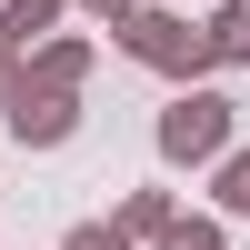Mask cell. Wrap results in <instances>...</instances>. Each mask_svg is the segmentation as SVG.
<instances>
[{"label": "cell", "instance_id": "obj_1", "mask_svg": "<svg viewBox=\"0 0 250 250\" xmlns=\"http://www.w3.org/2000/svg\"><path fill=\"white\" fill-rule=\"evenodd\" d=\"M120 50H130L140 70L180 80V90H200V70H210V40H200L190 10H130V20H120Z\"/></svg>", "mask_w": 250, "mask_h": 250}, {"label": "cell", "instance_id": "obj_2", "mask_svg": "<svg viewBox=\"0 0 250 250\" xmlns=\"http://www.w3.org/2000/svg\"><path fill=\"white\" fill-rule=\"evenodd\" d=\"M0 130L20 140V150H60V140L80 130V90H40L30 70H0Z\"/></svg>", "mask_w": 250, "mask_h": 250}, {"label": "cell", "instance_id": "obj_3", "mask_svg": "<svg viewBox=\"0 0 250 250\" xmlns=\"http://www.w3.org/2000/svg\"><path fill=\"white\" fill-rule=\"evenodd\" d=\"M230 100L220 90H180L170 110H160V160H170V170H200V160H220L230 150Z\"/></svg>", "mask_w": 250, "mask_h": 250}, {"label": "cell", "instance_id": "obj_4", "mask_svg": "<svg viewBox=\"0 0 250 250\" xmlns=\"http://www.w3.org/2000/svg\"><path fill=\"white\" fill-rule=\"evenodd\" d=\"M20 70H30L40 90H80V80H90V40H80V30H50V40L20 50Z\"/></svg>", "mask_w": 250, "mask_h": 250}, {"label": "cell", "instance_id": "obj_5", "mask_svg": "<svg viewBox=\"0 0 250 250\" xmlns=\"http://www.w3.org/2000/svg\"><path fill=\"white\" fill-rule=\"evenodd\" d=\"M200 40H210V70H250V0L210 10V20H200Z\"/></svg>", "mask_w": 250, "mask_h": 250}, {"label": "cell", "instance_id": "obj_6", "mask_svg": "<svg viewBox=\"0 0 250 250\" xmlns=\"http://www.w3.org/2000/svg\"><path fill=\"white\" fill-rule=\"evenodd\" d=\"M160 230H170V190H130V200H120V240H160Z\"/></svg>", "mask_w": 250, "mask_h": 250}, {"label": "cell", "instance_id": "obj_7", "mask_svg": "<svg viewBox=\"0 0 250 250\" xmlns=\"http://www.w3.org/2000/svg\"><path fill=\"white\" fill-rule=\"evenodd\" d=\"M210 170H220V180H210V190H220V210H230V220H250V150H220Z\"/></svg>", "mask_w": 250, "mask_h": 250}, {"label": "cell", "instance_id": "obj_8", "mask_svg": "<svg viewBox=\"0 0 250 250\" xmlns=\"http://www.w3.org/2000/svg\"><path fill=\"white\" fill-rule=\"evenodd\" d=\"M160 250H220V220H190V210H170V230H160Z\"/></svg>", "mask_w": 250, "mask_h": 250}, {"label": "cell", "instance_id": "obj_9", "mask_svg": "<svg viewBox=\"0 0 250 250\" xmlns=\"http://www.w3.org/2000/svg\"><path fill=\"white\" fill-rule=\"evenodd\" d=\"M60 250H130V240H120V220H80V230L60 240Z\"/></svg>", "mask_w": 250, "mask_h": 250}, {"label": "cell", "instance_id": "obj_10", "mask_svg": "<svg viewBox=\"0 0 250 250\" xmlns=\"http://www.w3.org/2000/svg\"><path fill=\"white\" fill-rule=\"evenodd\" d=\"M70 10H90V20H110V30H120V20L140 10V0H70Z\"/></svg>", "mask_w": 250, "mask_h": 250}, {"label": "cell", "instance_id": "obj_11", "mask_svg": "<svg viewBox=\"0 0 250 250\" xmlns=\"http://www.w3.org/2000/svg\"><path fill=\"white\" fill-rule=\"evenodd\" d=\"M10 60H20V40H10V30H0V70H10Z\"/></svg>", "mask_w": 250, "mask_h": 250}]
</instances>
